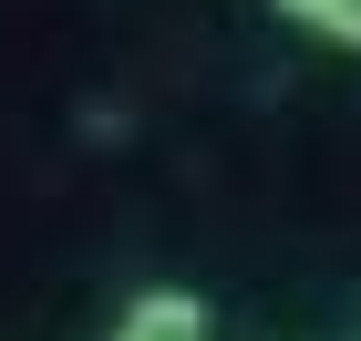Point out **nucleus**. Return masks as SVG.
Here are the masks:
<instances>
[{
	"instance_id": "1",
	"label": "nucleus",
	"mask_w": 361,
	"mask_h": 341,
	"mask_svg": "<svg viewBox=\"0 0 361 341\" xmlns=\"http://www.w3.org/2000/svg\"><path fill=\"white\" fill-rule=\"evenodd\" d=\"M104 341H217V300L207 289H135Z\"/></svg>"
},
{
	"instance_id": "2",
	"label": "nucleus",
	"mask_w": 361,
	"mask_h": 341,
	"mask_svg": "<svg viewBox=\"0 0 361 341\" xmlns=\"http://www.w3.org/2000/svg\"><path fill=\"white\" fill-rule=\"evenodd\" d=\"M269 11L310 42H331V52H361V0H269Z\"/></svg>"
}]
</instances>
